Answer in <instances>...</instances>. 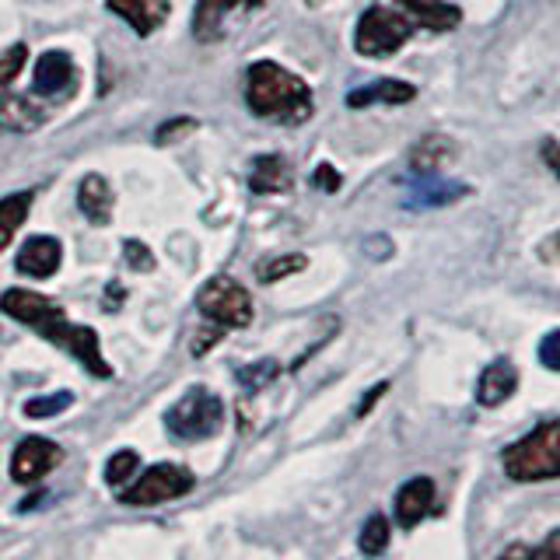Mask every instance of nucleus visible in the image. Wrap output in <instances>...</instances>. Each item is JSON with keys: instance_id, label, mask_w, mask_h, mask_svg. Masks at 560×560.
<instances>
[{"instance_id": "nucleus-1", "label": "nucleus", "mask_w": 560, "mask_h": 560, "mask_svg": "<svg viewBox=\"0 0 560 560\" xmlns=\"http://www.w3.org/2000/svg\"><path fill=\"white\" fill-rule=\"evenodd\" d=\"M245 102L253 116L280 122V127H302L315 113L312 88L273 60H256L245 70Z\"/></svg>"}, {"instance_id": "nucleus-2", "label": "nucleus", "mask_w": 560, "mask_h": 560, "mask_svg": "<svg viewBox=\"0 0 560 560\" xmlns=\"http://www.w3.org/2000/svg\"><path fill=\"white\" fill-rule=\"evenodd\" d=\"M501 466L515 483L560 480V413L508 445L501 452Z\"/></svg>"}, {"instance_id": "nucleus-3", "label": "nucleus", "mask_w": 560, "mask_h": 560, "mask_svg": "<svg viewBox=\"0 0 560 560\" xmlns=\"http://www.w3.org/2000/svg\"><path fill=\"white\" fill-rule=\"evenodd\" d=\"M197 487V477L186 469V466H175V463H158L148 466L144 472H137V480H130L119 494V504L127 508H154V504H165L189 494Z\"/></svg>"}, {"instance_id": "nucleus-4", "label": "nucleus", "mask_w": 560, "mask_h": 560, "mask_svg": "<svg viewBox=\"0 0 560 560\" xmlns=\"http://www.w3.org/2000/svg\"><path fill=\"white\" fill-rule=\"evenodd\" d=\"M224 424V402L210 389H189L175 407L165 413V428L179 442H203L214 438Z\"/></svg>"}, {"instance_id": "nucleus-5", "label": "nucleus", "mask_w": 560, "mask_h": 560, "mask_svg": "<svg viewBox=\"0 0 560 560\" xmlns=\"http://www.w3.org/2000/svg\"><path fill=\"white\" fill-rule=\"evenodd\" d=\"M410 18L396 14L393 8H368L361 14V22L354 28V49L361 52V57L368 60H382V57H393V52H399L402 46L410 43Z\"/></svg>"}, {"instance_id": "nucleus-6", "label": "nucleus", "mask_w": 560, "mask_h": 560, "mask_svg": "<svg viewBox=\"0 0 560 560\" xmlns=\"http://www.w3.org/2000/svg\"><path fill=\"white\" fill-rule=\"evenodd\" d=\"M197 308H200L203 319H210L218 329H245L253 323V315H256L253 294L232 277L207 280L200 298H197Z\"/></svg>"}, {"instance_id": "nucleus-7", "label": "nucleus", "mask_w": 560, "mask_h": 560, "mask_svg": "<svg viewBox=\"0 0 560 560\" xmlns=\"http://www.w3.org/2000/svg\"><path fill=\"white\" fill-rule=\"evenodd\" d=\"M39 332L52 347H63L70 358H78L84 364V372H92L95 378H113V368H109V361H105L98 332L92 326L70 323L67 312H63V315H57V319H49L46 326H39Z\"/></svg>"}, {"instance_id": "nucleus-8", "label": "nucleus", "mask_w": 560, "mask_h": 560, "mask_svg": "<svg viewBox=\"0 0 560 560\" xmlns=\"http://www.w3.org/2000/svg\"><path fill=\"white\" fill-rule=\"evenodd\" d=\"M63 459V448L57 442H49V438H22L14 448V459H11V477L14 483H39L49 469H57Z\"/></svg>"}, {"instance_id": "nucleus-9", "label": "nucleus", "mask_w": 560, "mask_h": 560, "mask_svg": "<svg viewBox=\"0 0 560 560\" xmlns=\"http://www.w3.org/2000/svg\"><path fill=\"white\" fill-rule=\"evenodd\" d=\"M78 88V67L70 60V52L49 49L35 60V74H32V92L43 98H67L74 95Z\"/></svg>"}, {"instance_id": "nucleus-10", "label": "nucleus", "mask_w": 560, "mask_h": 560, "mask_svg": "<svg viewBox=\"0 0 560 560\" xmlns=\"http://www.w3.org/2000/svg\"><path fill=\"white\" fill-rule=\"evenodd\" d=\"M393 512H396V525L399 529H417L420 522L438 515V490L431 477H410L396 490V501H393Z\"/></svg>"}, {"instance_id": "nucleus-11", "label": "nucleus", "mask_w": 560, "mask_h": 560, "mask_svg": "<svg viewBox=\"0 0 560 560\" xmlns=\"http://www.w3.org/2000/svg\"><path fill=\"white\" fill-rule=\"evenodd\" d=\"M262 4H267V0H200L197 11H192V35H197L200 43H218L224 39L228 18L238 11H256Z\"/></svg>"}, {"instance_id": "nucleus-12", "label": "nucleus", "mask_w": 560, "mask_h": 560, "mask_svg": "<svg viewBox=\"0 0 560 560\" xmlns=\"http://www.w3.org/2000/svg\"><path fill=\"white\" fill-rule=\"evenodd\" d=\"M452 162H455V140L445 133H424L410 148V175L413 179L442 175Z\"/></svg>"}, {"instance_id": "nucleus-13", "label": "nucleus", "mask_w": 560, "mask_h": 560, "mask_svg": "<svg viewBox=\"0 0 560 560\" xmlns=\"http://www.w3.org/2000/svg\"><path fill=\"white\" fill-rule=\"evenodd\" d=\"M518 393V368L512 364V358H498L494 364L483 368V375L477 382V402L487 410L504 407L508 399Z\"/></svg>"}, {"instance_id": "nucleus-14", "label": "nucleus", "mask_w": 560, "mask_h": 560, "mask_svg": "<svg viewBox=\"0 0 560 560\" xmlns=\"http://www.w3.org/2000/svg\"><path fill=\"white\" fill-rule=\"evenodd\" d=\"M60 262H63V245L49 235H35L22 245V253H18V273L46 280L60 270Z\"/></svg>"}, {"instance_id": "nucleus-15", "label": "nucleus", "mask_w": 560, "mask_h": 560, "mask_svg": "<svg viewBox=\"0 0 560 560\" xmlns=\"http://www.w3.org/2000/svg\"><path fill=\"white\" fill-rule=\"evenodd\" d=\"M463 197H469V186L463 183H448V179H410V192L402 197V207L410 210H431V207H448V203H459Z\"/></svg>"}, {"instance_id": "nucleus-16", "label": "nucleus", "mask_w": 560, "mask_h": 560, "mask_svg": "<svg viewBox=\"0 0 560 560\" xmlns=\"http://www.w3.org/2000/svg\"><path fill=\"white\" fill-rule=\"evenodd\" d=\"M417 98V88L399 78H382L372 84H361L347 95V109H368V105H407Z\"/></svg>"}, {"instance_id": "nucleus-17", "label": "nucleus", "mask_w": 560, "mask_h": 560, "mask_svg": "<svg viewBox=\"0 0 560 560\" xmlns=\"http://www.w3.org/2000/svg\"><path fill=\"white\" fill-rule=\"evenodd\" d=\"M46 122V109L32 98H22L11 92V84H0V127L14 133H32Z\"/></svg>"}, {"instance_id": "nucleus-18", "label": "nucleus", "mask_w": 560, "mask_h": 560, "mask_svg": "<svg viewBox=\"0 0 560 560\" xmlns=\"http://www.w3.org/2000/svg\"><path fill=\"white\" fill-rule=\"evenodd\" d=\"M109 11L119 14L137 35H151L165 25L172 4L168 0H109Z\"/></svg>"}, {"instance_id": "nucleus-19", "label": "nucleus", "mask_w": 560, "mask_h": 560, "mask_svg": "<svg viewBox=\"0 0 560 560\" xmlns=\"http://www.w3.org/2000/svg\"><path fill=\"white\" fill-rule=\"evenodd\" d=\"M396 4L410 14V22L428 32H452L463 22V11L448 0H396Z\"/></svg>"}, {"instance_id": "nucleus-20", "label": "nucleus", "mask_w": 560, "mask_h": 560, "mask_svg": "<svg viewBox=\"0 0 560 560\" xmlns=\"http://www.w3.org/2000/svg\"><path fill=\"white\" fill-rule=\"evenodd\" d=\"M78 207H81V214L98 228L113 221L116 197H113V186L105 183V175H84L78 186Z\"/></svg>"}, {"instance_id": "nucleus-21", "label": "nucleus", "mask_w": 560, "mask_h": 560, "mask_svg": "<svg viewBox=\"0 0 560 560\" xmlns=\"http://www.w3.org/2000/svg\"><path fill=\"white\" fill-rule=\"evenodd\" d=\"M291 183H294L291 165L280 154H259L256 162H253L249 189L259 192V197H273V192H284V189H291Z\"/></svg>"}, {"instance_id": "nucleus-22", "label": "nucleus", "mask_w": 560, "mask_h": 560, "mask_svg": "<svg viewBox=\"0 0 560 560\" xmlns=\"http://www.w3.org/2000/svg\"><path fill=\"white\" fill-rule=\"evenodd\" d=\"M32 189H22V192H11V197L0 200V253L8 249L11 238L18 235V228L25 224L28 210H32Z\"/></svg>"}, {"instance_id": "nucleus-23", "label": "nucleus", "mask_w": 560, "mask_h": 560, "mask_svg": "<svg viewBox=\"0 0 560 560\" xmlns=\"http://www.w3.org/2000/svg\"><path fill=\"white\" fill-rule=\"evenodd\" d=\"M389 539H393L389 518H385V515H368V522L361 525L358 547H361L364 557H382L385 550H389Z\"/></svg>"}, {"instance_id": "nucleus-24", "label": "nucleus", "mask_w": 560, "mask_h": 560, "mask_svg": "<svg viewBox=\"0 0 560 560\" xmlns=\"http://www.w3.org/2000/svg\"><path fill=\"white\" fill-rule=\"evenodd\" d=\"M305 267H308V259L302 253H288V256H273L267 262H259L256 277L262 280V284H277V280H284L291 273H302Z\"/></svg>"}, {"instance_id": "nucleus-25", "label": "nucleus", "mask_w": 560, "mask_h": 560, "mask_svg": "<svg viewBox=\"0 0 560 560\" xmlns=\"http://www.w3.org/2000/svg\"><path fill=\"white\" fill-rule=\"evenodd\" d=\"M140 469V455L133 448H119L109 463H105V483H109L113 490H122Z\"/></svg>"}, {"instance_id": "nucleus-26", "label": "nucleus", "mask_w": 560, "mask_h": 560, "mask_svg": "<svg viewBox=\"0 0 560 560\" xmlns=\"http://www.w3.org/2000/svg\"><path fill=\"white\" fill-rule=\"evenodd\" d=\"M280 375V364L273 358L267 361H253V364H245L238 368V382H242V389H249V393H259V389H267V385Z\"/></svg>"}, {"instance_id": "nucleus-27", "label": "nucleus", "mask_w": 560, "mask_h": 560, "mask_svg": "<svg viewBox=\"0 0 560 560\" xmlns=\"http://www.w3.org/2000/svg\"><path fill=\"white\" fill-rule=\"evenodd\" d=\"M70 402H74V396H70L67 389H60V393H49V396H35V399H28L25 402V417H32V420H46V417H57V413H63Z\"/></svg>"}, {"instance_id": "nucleus-28", "label": "nucleus", "mask_w": 560, "mask_h": 560, "mask_svg": "<svg viewBox=\"0 0 560 560\" xmlns=\"http://www.w3.org/2000/svg\"><path fill=\"white\" fill-rule=\"evenodd\" d=\"M25 60H28V46H11L4 57H0V84H14V78H18V70L25 67Z\"/></svg>"}, {"instance_id": "nucleus-29", "label": "nucleus", "mask_w": 560, "mask_h": 560, "mask_svg": "<svg viewBox=\"0 0 560 560\" xmlns=\"http://www.w3.org/2000/svg\"><path fill=\"white\" fill-rule=\"evenodd\" d=\"M122 256H127V262L137 270V273H148V270H154V256H151V249L144 242H137V238H130L127 245H122Z\"/></svg>"}, {"instance_id": "nucleus-30", "label": "nucleus", "mask_w": 560, "mask_h": 560, "mask_svg": "<svg viewBox=\"0 0 560 560\" xmlns=\"http://www.w3.org/2000/svg\"><path fill=\"white\" fill-rule=\"evenodd\" d=\"M539 364L550 368V372H560V329H550L539 340Z\"/></svg>"}, {"instance_id": "nucleus-31", "label": "nucleus", "mask_w": 560, "mask_h": 560, "mask_svg": "<svg viewBox=\"0 0 560 560\" xmlns=\"http://www.w3.org/2000/svg\"><path fill=\"white\" fill-rule=\"evenodd\" d=\"M189 130H197V119H186V116L183 119H168V122H162V127H158L154 140H158V144H172V137L179 140Z\"/></svg>"}, {"instance_id": "nucleus-32", "label": "nucleus", "mask_w": 560, "mask_h": 560, "mask_svg": "<svg viewBox=\"0 0 560 560\" xmlns=\"http://www.w3.org/2000/svg\"><path fill=\"white\" fill-rule=\"evenodd\" d=\"M340 183H343V179H340V172H337V168H332V165H326V162H323L319 168H315V172H312V186H315V189L337 192V189H340Z\"/></svg>"}, {"instance_id": "nucleus-33", "label": "nucleus", "mask_w": 560, "mask_h": 560, "mask_svg": "<svg viewBox=\"0 0 560 560\" xmlns=\"http://www.w3.org/2000/svg\"><path fill=\"white\" fill-rule=\"evenodd\" d=\"M385 393H389V382H375L372 389L364 393V399H361L358 407H354V417L361 420V417H368V413H372V407H375V402H378V399H382Z\"/></svg>"}, {"instance_id": "nucleus-34", "label": "nucleus", "mask_w": 560, "mask_h": 560, "mask_svg": "<svg viewBox=\"0 0 560 560\" xmlns=\"http://www.w3.org/2000/svg\"><path fill=\"white\" fill-rule=\"evenodd\" d=\"M539 154H542V162H547V168L560 179V144L557 140H547V144L539 148Z\"/></svg>"}, {"instance_id": "nucleus-35", "label": "nucleus", "mask_w": 560, "mask_h": 560, "mask_svg": "<svg viewBox=\"0 0 560 560\" xmlns=\"http://www.w3.org/2000/svg\"><path fill=\"white\" fill-rule=\"evenodd\" d=\"M533 557H560V529H553L539 547H533Z\"/></svg>"}, {"instance_id": "nucleus-36", "label": "nucleus", "mask_w": 560, "mask_h": 560, "mask_svg": "<svg viewBox=\"0 0 560 560\" xmlns=\"http://www.w3.org/2000/svg\"><path fill=\"white\" fill-rule=\"evenodd\" d=\"M504 557H533V547H508Z\"/></svg>"}, {"instance_id": "nucleus-37", "label": "nucleus", "mask_w": 560, "mask_h": 560, "mask_svg": "<svg viewBox=\"0 0 560 560\" xmlns=\"http://www.w3.org/2000/svg\"><path fill=\"white\" fill-rule=\"evenodd\" d=\"M308 4H319V0H308Z\"/></svg>"}]
</instances>
